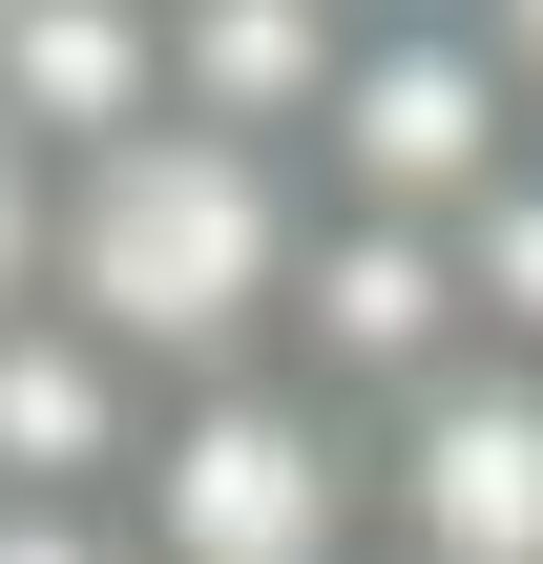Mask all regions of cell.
Wrapping results in <instances>:
<instances>
[{
    "mask_svg": "<svg viewBox=\"0 0 543 564\" xmlns=\"http://www.w3.org/2000/svg\"><path fill=\"white\" fill-rule=\"evenodd\" d=\"M460 21H481V63H502V84L543 105V0H460Z\"/></svg>",
    "mask_w": 543,
    "mask_h": 564,
    "instance_id": "obj_11",
    "label": "cell"
},
{
    "mask_svg": "<svg viewBox=\"0 0 543 564\" xmlns=\"http://www.w3.org/2000/svg\"><path fill=\"white\" fill-rule=\"evenodd\" d=\"M523 147H543V105L481 63L460 0L356 21V63H335V105H314V188H335V209H398V230H460Z\"/></svg>",
    "mask_w": 543,
    "mask_h": 564,
    "instance_id": "obj_3",
    "label": "cell"
},
{
    "mask_svg": "<svg viewBox=\"0 0 543 564\" xmlns=\"http://www.w3.org/2000/svg\"><path fill=\"white\" fill-rule=\"evenodd\" d=\"M42 230H63V167H42V147L0 126V335L42 314Z\"/></svg>",
    "mask_w": 543,
    "mask_h": 564,
    "instance_id": "obj_9",
    "label": "cell"
},
{
    "mask_svg": "<svg viewBox=\"0 0 543 564\" xmlns=\"http://www.w3.org/2000/svg\"><path fill=\"white\" fill-rule=\"evenodd\" d=\"M293 251H314V167L230 147V126H126L63 167V230H42V314H84L146 398L188 377H272V314H293Z\"/></svg>",
    "mask_w": 543,
    "mask_h": 564,
    "instance_id": "obj_1",
    "label": "cell"
},
{
    "mask_svg": "<svg viewBox=\"0 0 543 564\" xmlns=\"http://www.w3.org/2000/svg\"><path fill=\"white\" fill-rule=\"evenodd\" d=\"M0 126L42 167L167 126V0H0Z\"/></svg>",
    "mask_w": 543,
    "mask_h": 564,
    "instance_id": "obj_7",
    "label": "cell"
},
{
    "mask_svg": "<svg viewBox=\"0 0 543 564\" xmlns=\"http://www.w3.org/2000/svg\"><path fill=\"white\" fill-rule=\"evenodd\" d=\"M460 293H481V356H543V147L460 209Z\"/></svg>",
    "mask_w": 543,
    "mask_h": 564,
    "instance_id": "obj_8",
    "label": "cell"
},
{
    "mask_svg": "<svg viewBox=\"0 0 543 564\" xmlns=\"http://www.w3.org/2000/svg\"><path fill=\"white\" fill-rule=\"evenodd\" d=\"M377 564H543V356H460L377 419Z\"/></svg>",
    "mask_w": 543,
    "mask_h": 564,
    "instance_id": "obj_4",
    "label": "cell"
},
{
    "mask_svg": "<svg viewBox=\"0 0 543 564\" xmlns=\"http://www.w3.org/2000/svg\"><path fill=\"white\" fill-rule=\"evenodd\" d=\"M0 564H126L105 502H0Z\"/></svg>",
    "mask_w": 543,
    "mask_h": 564,
    "instance_id": "obj_10",
    "label": "cell"
},
{
    "mask_svg": "<svg viewBox=\"0 0 543 564\" xmlns=\"http://www.w3.org/2000/svg\"><path fill=\"white\" fill-rule=\"evenodd\" d=\"M335 63H356V0H167V105L272 147V167H314Z\"/></svg>",
    "mask_w": 543,
    "mask_h": 564,
    "instance_id": "obj_6",
    "label": "cell"
},
{
    "mask_svg": "<svg viewBox=\"0 0 543 564\" xmlns=\"http://www.w3.org/2000/svg\"><path fill=\"white\" fill-rule=\"evenodd\" d=\"M126 564H377V419L314 377H188L126 460Z\"/></svg>",
    "mask_w": 543,
    "mask_h": 564,
    "instance_id": "obj_2",
    "label": "cell"
},
{
    "mask_svg": "<svg viewBox=\"0 0 543 564\" xmlns=\"http://www.w3.org/2000/svg\"><path fill=\"white\" fill-rule=\"evenodd\" d=\"M356 21H398V0H356Z\"/></svg>",
    "mask_w": 543,
    "mask_h": 564,
    "instance_id": "obj_12",
    "label": "cell"
},
{
    "mask_svg": "<svg viewBox=\"0 0 543 564\" xmlns=\"http://www.w3.org/2000/svg\"><path fill=\"white\" fill-rule=\"evenodd\" d=\"M146 419H167V398H146L84 314H21V335H0V502H105V523H126Z\"/></svg>",
    "mask_w": 543,
    "mask_h": 564,
    "instance_id": "obj_5",
    "label": "cell"
}]
</instances>
